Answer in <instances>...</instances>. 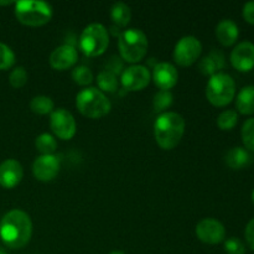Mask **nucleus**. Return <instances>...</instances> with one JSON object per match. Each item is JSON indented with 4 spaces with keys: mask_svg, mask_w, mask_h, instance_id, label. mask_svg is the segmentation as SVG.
Wrapping results in <instances>:
<instances>
[{
    "mask_svg": "<svg viewBox=\"0 0 254 254\" xmlns=\"http://www.w3.org/2000/svg\"><path fill=\"white\" fill-rule=\"evenodd\" d=\"M32 222L30 216L21 210H11L0 221V238L5 246L20 250L30 242Z\"/></svg>",
    "mask_w": 254,
    "mask_h": 254,
    "instance_id": "1",
    "label": "nucleus"
},
{
    "mask_svg": "<svg viewBox=\"0 0 254 254\" xmlns=\"http://www.w3.org/2000/svg\"><path fill=\"white\" fill-rule=\"evenodd\" d=\"M185 119L175 112H164L154 123V135L158 145L164 150H171L183 139Z\"/></svg>",
    "mask_w": 254,
    "mask_h": 254,
    "instance_id": "2",
    "label": "nucleus"
},
{
    "mask_svg": "<svg viewBox=\"0 0 254 254\" xmlns=\"http://www.w3.org/2000/svg\"><path fill=\"white\" fill-rule=\"evenodd\" d=\"M76 107L82 116L91 119H98L111 112V101L106 94L94 87L84 88L77 94Z\"/></svg>",
    "mask_w": 254,
    "mask_h": 254,
    "instance_id": "3",
    "label": "nucleus"
},
{
    "mask_svg": "<svg viewBox=\"0 0 254 254\" xmlns=\"http://www.w3.org/2000/svg\"><path fill=\"white\" fill-rule=\"evenodd\" d=\"M52 7L49 2L39 0H21L15 2V16L26 26L37 27L46 25L52 17Z\"/></svg>",
    "mask_w": 254,
    "mask_h": 254,
    "instance_id": "4",
    "label": "nucleus"
},
{
    "mask_svg": "<svg viewBox=\"0 0 254 254\" xmlns=\"http://www.w3.org/2000/svg\"><path fill=\"white\" fill-rule=\"evenodd\" d=\"M118 47L124 61L136 64L145 57L148 52V37L141 30H124L118 39Z\"/></svg>",
    "mask_w": 254,
    "mask_h": 254,
    "instance_id": "5",
    "label": "nucleus"
},
{
    "mask_svg": "<svg viewBox=\"0 0 254 254\" xmlns=\"http://www.w3.org/2000/svg\"><path fill=\"white\" fill-rule=\"evenodd\" d=\"M236 94V83L232 77L223 72L210 77L206 86V97L215 107H225L232 102Z\"/></svg>",
    "mask_w": 254,
    "mask_h": 254,
    "instance_id": "6",
    "label": "nucleus"
},
{
    "mask_svg": "<svg viewBox=\"0 0 254 254\" xmlns=\"http://www.w3.org/2000/svg\"><path fill=\"white\" fill-rule=\"evenodd\" d=\"M109 45V34L106 27L98 22L84 27L79 37V49L86 56L97 57L104 54Z\"/></svg>",
    "mask_w": 254,
    "mask_h": 254,
    "instance_id": "7",
    "label": "nucleus"
},
{
    "mask_svg": "<svg viewBox=\"0 0 254 254\" xmlns=\"http://www.w3.org/2000/svg\"><path fill=\"white\" fill-rule=\"evenodd\" d=\"M202 52V44L195 36L181 37L174 49V60L181 67H189L195 64Z\"/></svg>",
    "mask_w": 254,
    "mask_h": 254,
    "instance_id": "8",
    "label": "nucleus"
},
{
    "mask_svg": "<svg viewBox=\"0 0 254 254\" xmlns=\"http://www.w3.org/2000/svg\"><path fill=\"white\" fill-rule=\"evenodd\" d=\"M50 127L57 138L69 140L77 131V124L73 116L67 109H55L50 117Z\"/></svg>",
    "mask_w": 254,
    "mask_h": 254,
    "instance_id": "9",
    "label": "nucleus"
},
{
    "mask_svg": "<svg viewBox=\"0 0 254 254\" xmlns=\"http://www.w3.org/2000/svg\"><path fill=\"white\" fill-rule=\"evenodd\" d=\"M196 236L206 245H218L226 237V228L215 218H205L196 226Z\"/></svg>",
    "mask_w": 254,
    "mask_h": 254,
    "instance_id": "10",
    "label": "nucleus"
},
{
    "mask_svg": "<svg viewBox=\"0 0 254 254\" xmlns=\"http://www.w3.org/2000/svg\"><path fill=\"white\" fill-rule=\"evenodd\" d=\"M151 79V74L145 66L141 64H133L128 67L122 73V84L127 91L135 92L141 91L149 84Z\"/></svg>",
    "mask_w": 254,
    "mask_h": 254,
    "instance_id": "11",
    "label": "nucleus"
},
{
    "mask_svg": "<svg viewBox=\"0 0 254 254\" xmlns=\"http://www.w3.org/2000/svg\"><path fill=\"white\" fill-rule=\"evenodd\" d=\"M231 64L241 72H248L254 67V44L242 41L231 52Z\"/></svg>",
    "mask_w": 254,
    "mask_h": 254,
    "instance_id": "12",
    "label": "nucleus"
},
{
    "mask_svg": "<svg viewBox=\"0 0 254 254\" xmlns=\"http://www.w3.org/2000/svg\"><path fill=\"white\" fill-rule=\"evenodd\" d=\"M60 171V161L55 155H40L32 164V173L39 181L54 180Z\"/></svg>",
    "mask_w": 254,
    "mask_h": 254,
    "instance_id": "13",
    "label": "nucleus"
},
{
    "mask_svg": "<svg viewBox=\"0 0 254 254\" xmlns=\"http://www.w3.org/2000/svg\"><path fill=\"white\" fill-rule=\"evenodd\" d=\"M78 60L76 47L69 44H64L55 49L50 55V64L54 69L57 71H64L74 66Z\"/></svg>",
    "mask_w": 254,
    "mask_h": 254,
    "instance_id": "14",
    "label": "nucleus"
},
{
    "mask_svg": "<svg viewBox=\"0 0 254 254\" xmlns=\"http://www.w3.org/2000/svg\"><path fill=\"white\" fill-rule=\"evenodd\" d=\"M179 73L175 66L169 62H160L154 67L153 81L160 91H169L178 83Z\"/></svg>",
    "mask_w": 254,
    "mask_h": 254,
    "instance_id": "15",
    "label": "nucleus"
},
{
    "mask_svg": "<svg viewBox=\"0 0 254 254\" xmlns=\"http://www.w3.org/2000/svg\"><path fill=\"white\" fill-rule=\"evenodd\" d=\"M24 176L21 164L15 159H7L0 164V186L12 189L20 184Z\"/></svg>",
    "mask_w": 254,
    "mask_h": 254,
    "instance_id": "16",
    "label": "nucleus"
},
{
    "mask_svg": "<svg viewBox=\"0 0 254 254\" xmlns=\"http://www.w3.org/2000/svg\"><path fill=\"white\" fill-rule=\"evenodd\" d=\"M216 36L223 46H232L240 36L238 25L231 19H223L216 26Z\"/></svg>",
    "mask_w": 254,
    "mask_h": 254,
    "instance_id": "17",
    "label": "nucleus"
},
{
    "mask_svg": "<svg viewBox=\"0 0 254 254\" xmlns=\"http://www.w3.org/2000/svg\"><path fill=\"white\" fill-rule=\"evenodd\" d=\"M226 164L230 166L233 170H241L245 169L252 163L253 156L250 151L242 146H235V148L230 149L225 156Z\"/></svg>",
    "mask_w": 254,
    "mask_h": 254,
    "instance_id": "18",
    "label": "nucleus"
},
{
    "mask_svg": "<svg viewBox=\"0 0 254 254\" xmlns=\"http://www.w3.org/2000/svg\"><path fill=\"white\" fill-rule=\"evenodd\" d=\"M223 67H225V57L218 51H212L211 54H208L207 56L201 60L200 64H198L201 73L207 74V76H213V74L218 73V71L222 69Z\"/></svg>",
    "mask_w": 254,
    "mask_h": 254,
    "instance_id": "19",
    "label": "nucleus"
},
{
    "mask_svg": "<svg viewBox=\"0 0 254 254\" xmlns=\"http://www.w3.org/2000/svg\"><path fill=\"white\" fill-rule=\"evenodd\" d=\"M236 107L245 116L254 113V86H246L241 89L236 98Z\"/></svg>",
    "mask_w": 254,
    "mask_h": 254,
    "instance_id": "20",
    "label": "nucleus"
},
{
    "mask_svg": "<svg viewBox=\"0 0 254 254\" xmlns=\"http://www.w3.org/2000/svg\"><path fill=\"white\" fill-rule=\"evenodd\" d=\"M111 17L112 20H113L114 24L118 25V26H127V25L129 24V21H130L131 17L130 7L122 1L116 2V4L112 6Z\"/></svg>",
    "mask_w": 254,
    "mask_h": 254,
    "instance_id": "21",
    "label": "nucleus"
},
{
    "mask_svg": "<svg viewBox=\"0 0 254 254\" xmlns=\"http://www.w3.org/2000/svg\"><path fill=\"white\" fill-rule=\"evenodd\" d=\"M30 109L35 114L46 116V114H51L55 111V103L50 97L36 96L30 102Z\"/></svg>",
    "mask_w": 254,
    "mask_h": 254,
    "instance_id": "22",
    "label": "nucleus"
},
{
    "mask_svg": "<svg viewBox=\"0 0 254 254\" xmlns=\"http://www.w3.org/2000/svg\"><path fill=\"white\" fill-rule=\"evenodd\" d=\"M35 146L41 155H54L57 149V141L51 134L42 133L35 140Z\"/></svg>",
    "mask_w": 254,
    "mask_h": 254,
    "instance_id": "23",
    "label": "nucleus"
},
{
    "mask_svg": "<svg viewBox=\"0 0 254 254\" xmlns=\"http://www.w3.org/2000/svg\"><path fill=\"white\" fill-rule=\"evenodd\" d=\"M97 83H98L99 91L102 92H116L118 89L117 74H114L109 69H103L99 72L97 76Z\"/></svg>",
    "mask_w": 254,
    "mask_h": 254,
    "instance_id": "24",
    "label": "nucleus"
},
{
    "mask_svg": "<svg viewBox=\"0 0 254 254\" xmlns=\"http://www.w3.org/2000/svg\"><path fill=\"white\" fill-rule=\"evenodd\" d=\"M238 123V113L233 109H226L218 116L217 126L221 130H231Z\"/></svg>",
    "mask_w": 254,
    "mask_h": 254,
    "instance_id": "25",
    "label": "nucleus"
},
{
    "mask_svg": "<svg viewBox=\"0 0 254 254\" xmlns=\"http://www.w3.org/2000/svg\"><path fill=\"white\" fill-rule=\"evenodd\" d=\"M72 78L79 86H88L93 82V73L86 66H78L72 71Z\"/></svg>",
    "mask_w": 254,
    "mask_h": 254,
    "instance_id": "26",
    "label": "nucleus"
},
{
    "mask_svg": "<svg viewBox=\"0 0 254 254\" xmlns=\"http://www.w3.org/2000/svg\"><path fill=\"white\" fill-rule=\"evenodd\" d=\"M242 140L248 151H254V118H250L242 126Z\"/></svg>",
    "mask_w": 254,
    "mask_h": 254,
    "instance_id": "27",
    "label": "nucleus"
},
{
    "mask_svg": "<svg viewBox=\"0 0 254 254\" xmlns=\"http://www.w3.org/2000/svg\"><path fill=\"white\" fill-rule=\"evenodd\" d=\"M173 103V94L170 91H159L154 96L153 106L156 112H163L168 109Z\"/></svg>",
    "mask_w": 254,
    "mask_h": 254,
    "instance_id": "28",
    "label": "nucleus"
},
{
    "mask_svg": "<svg viewBox=\"0 0 254 254\" xmlns=\"http://www.w3.org/2000/svg\"><path fill=\"white\" fill-rule=\"evenodd\" d=\"M15 64V54L7 45L0 42V69H9Z\"/></svg>",
    "mask_w": 254,
    "mask_h": 254,
    "instance_id": "29",
    "label": "nucleus"
},
{
    "mask_svg": "<svg viewBox=\"0 0 254 254\" xmlns=\"http://www.w3.org/2000/svg\"><path fill=\"white\" fill-rule=\"evenodd\" d=\"M27 72L24 67H15L9 76V82L14 88H21L27 83Z\"/></svg>",
    "mask_w": 254,
    "mask_h": 254,
    "instance_id": "30",
    "label": "nucleus"
},
{
    "mask_svg": "<svg viewBox=\"0 0 254 254\" xmlns=\"http://www.w3.org/2000/svg\"><path fill=\"white\" fill-rule=\"evenodd\" d=\"M225 251L227 254H245L246 247L242 241L236 237H231L226 240Z\"/></svg>",
    "mask_w": 254,
    "mask_h": 254,
    "instance_id": "31",
    "label": "nucleus"
},
{
    "mask_svg": "<svg viewBox=\"0 0 254 254\" xmlns=\"http://www.w3.org/2000/svg\"><path fill=\"white\" fill-rule=\"evenodd\" d=\"M242 14L246 21L254 25V0L246 2L245 6H243Z\"/></svg>",
    "mask_w": 254,
    "mask_h": 254,
    "instance_id": "32",
    "label": "nucleus"
},
{
    "mask_svg": "<svg viewBox=\"0 0 254 254\" xmlns=\"http://www.w3.org/2000/svg\"><path fill=\"white\" fill-rule=\"evenodd\" d=\"M245 236H246V241H247L248 246L254 251V218L251 220L250 222L247 223L246 226V231H245Z\"/></svg>",
    "mask_w": 254,
    "mask_h": 254,
    "instance_id": "33",
    "label": "nucleus"
},
{
    "mask_svg": "<svg viewBox=\"0 0 254 254\" xmlns=\"http://www.w3.org/2000/svg\"><path fill=\"white\" fill-rule=\"evenodd\" d=\"M109 254H126V253L121 252V251H113V252H111Z\"/></svg>",
    "mask_w": 254,
    "mask_h": 254,
    "instance_id": "34",
    "label": "nucleus"
},
{
    "mask_svg": "<svg viewBox=\"0 0 254 254\" xmlns=\"http://www.w3.org/2000/svg\"><path fill=\"white\" fill-rule=\"evenodd\" d=\"M0 254H6V252H5L1 247H0Z\"/></svg>",
    "mask_w": 254,
    "mask_h": 254,
    "instance_id": "35",
    "label": "nucleus"
},
{
    "mask_svg": "<svg viewBox=\"0 0 254 254\" xmlns=\"http://www.w3.org/2000/svg\"><path fill=\"white\" fill-rule=\"evenodd\" d=\"M252 200H253V202H254V189H253V192H252Z\"/></svg>",
    "mask_w": 254,
    "mask_h": 254,
    "instance_id": "36",
    "label": "nucleus"
}]
</instances>
